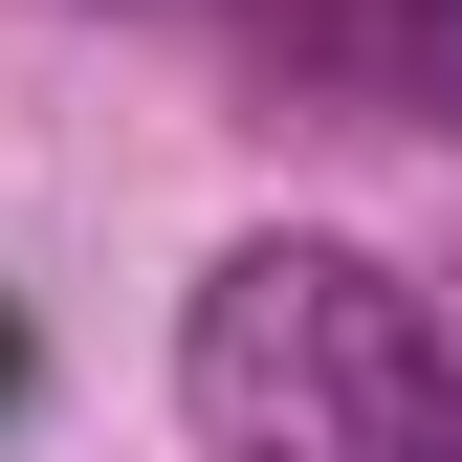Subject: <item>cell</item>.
Listing matches in <instances>:
<instances>
[{
  "mask_svg": "<svg viewBox=\"0 0 462 462\" xmlns=\"http://www.w3.org/2000/svg\"><path fill=\"white\" fill-rule=\"evenodd\" d=\"M199 462H462V374L374 243H243L177 309Z\"/></svg>",
  "mask_w": 462,
  "mask_h": 462,
  "instance_id": "cell-1",
  "label": "cell"
},
{
  "mask_svg": "<svg viewBox=\"0 0 462 462\" xmlns=\"http://www.w3.org/2000/svg\"><path fill=\"white\" fill-rule=\"evenodd\" d=\"M0 374H23V330H0Z\"/></svg>",
  "mask_w": 462,
  "mask_h": 462,
  "instance_id": "cell-3",
  "label": "cell"
},
{
  "mask_svg": "<svg viewBox=\"0 0 462 462\" xmlns=\"http://www.w3.org/2000/svg\"><path fill=\"white\" fill-rule=\"evenodd\" d=\"M396 67H419V88L462 110V0H396Z\"/></svg>",
  "mask_w": 462,
  "mask_h": 462,
  "instance_id": "cell-2",
  "label": "cell"
}]
</instances>
